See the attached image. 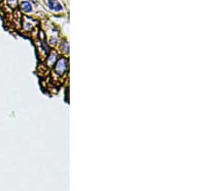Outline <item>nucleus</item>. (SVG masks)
Segmentation results:
<instances>
[{"label": "nucleus", "instance_id": "nucleus-4", "mask_svg": "<svg viewBox=\"0 0 218 191\" xmlns=\"http://www.w3.org/2000/svg\"><path fill=\"white\" fill-rule=\"evenodd\" d=\"M54 61H55V54L52 55L51 57H48V66H53V64L54 63Z\"/></svg>", "mask_w": 218, "mask_h": 191}, {"label": "nucleus", "instance_id": "nucleus-6", "mask_svg": "<svg viewBox=\"0 0 218 191\" xmlns=\"http://www.w3.org/2000/svg\"><path fill=\"white\" fill-rule=\"evenodd\" d=\"M31 1H33V2H35V1H36V0H31Z\"/></svg>", "mask_w": 218, "mask_h": 191}, {"label": "nucleus", "instance_id": "nucleus-3", "mask_svg": "<svg viewBox=\"0 0 218 191\" xmlns=\"http://www.w3.org/2000/svg\"><path fill=\"white\" fill-rule=\"evenodd\" d=\"M21 7L23 11H24L25 13H30L32 11V5L27 1H23L21 3Z\"/></svg>", "mask_w": 218, "mask_h": 191}, {"label": "nucleus", "instance_id": "nucleus-2", "mask_svg": "<svg viewBox=\"0 0 218 191\" xmlns=\"http://www.w3.org/2000/svg\"><path fill=\"white\" fill-rule=\"evenodd\" d=\"M47 4H48V8L53 10V11H55V12L62 11V6L60 5V3H59L57 0H48Z\"/></svg>", "mask_w": 218, "mask_h": 191}, {"label": "nucleus", "instance_id": "nucleus-1", "mask_svg": "<svg viewBox=\"0 0 218 191\" xmlns=\"http://www.w3.org/2000/svg\"><path fill=\"white\" fill-rule=\"evenodd\" d=\"M66 68H67V60L65 58H61V59H59L58 62L56 63L55 68H54V72L56 74L61 75L65 73Z\"/></svg>", "mask_w": 218, "mask_h": 191}, {"label": "nucleus", "instance_id": "nucleus-5", "mask_svg": "<svg viewBox=\"0 0 218 191\" xmlns=\"http://www.w3.org/2000/svg\"><path fill=\"white\" fill-rule=\"evenodd\" d=\"M7 3L11 8H16L17 5H18L17 4V0H7Z\"/></svg>", "mask_w": 218, "mask_h": 191}]
</instances>
